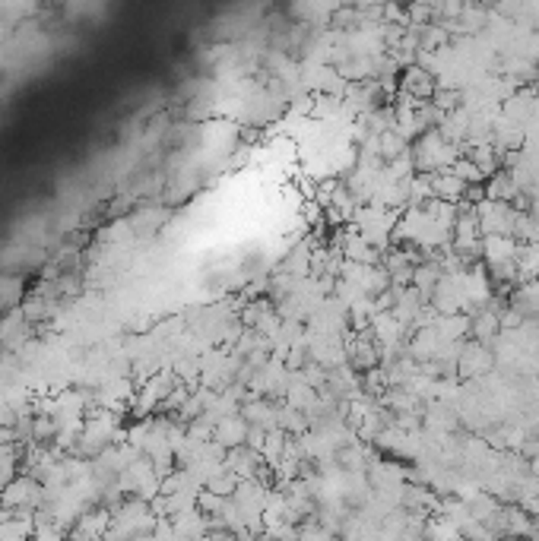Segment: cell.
<instances>
[{
	"label": "cell",
	"mask_w": 539,
	"mask_h": 541,
	"mask_svg": "<svg viewBox=\"0 0 539 541\" xmlns=\"http://www.w3.org/2000/svg\"><path fill=\"white\" fill-rule=\"evenodd\" d=\"M434 89H438L434 77L428 73V70L416 67V63H413V67L403 70V77H400V92H403V96H409L413 102H419V104L432 102Z\"/></svg>",
	"instance_id": "obj_4"
},
{
	"label": "cell",
	"mask_w": 539,
	"mask_h": 541,
	"mask_svg": "<svg viewBox=\"0 0 539 541\" xmlns=\"http://www.w3.org/2000/svg\"><path fill=\"white\" fill-rule=\"evenodd\" d=\"M248 430H251V424L241 418V412H239V415H229V418H223V421H216V430H213V444H219L225 453L241 450V446H245V440H248Z\"/></svg>",
	"instance_id": "obj_6"
},
{
	"label": "cell",
	"mask_w": 539,
	"mask_h": 541,
	"mask_svg": "<svg viewBox=\"0 0 539 541\" xmlns=\"http://www.w3.org/2000/svg\"><path fill=\"white\" fill-rule=\"evenodd\" d=\"M432 196L434 200H442V203H454V206H460L463 196H467V184H463V180L448 168V171L432 174Z\"/></svg>",
	"instance_id": "obj_7"
},
{
	"label": "cell",
	"mask_w": 539,
	"mask_h": 541,
	"mask_svg": "<svg viewBox=\"0 0 539 541\" xmlns=\"http://www.w3.org/2000/svg\"><path fill=\"white\" fill-rule=\"evenodd\" d=\"M508 307L518 311L524 320H539V279L520 285L518 292L508 298Z\"/></svg>",
	"instance_id": "obj_9"
},
{
	"label": "cell",
	"mask_w": 539,
	"mask_h": 541,
	"mask_svg": "<svg viewBox=\"0 0 539 541\" xmlns=\"http://www.w3.org/2000/svg\"><path fill=\"white\" fill-rule=\"evenodd\" d=\"M520 244L508 235H489L483 237V266L485 270H498V266H508L518 260Z\"/></svg>",
	"instance_id": "obj_5"
},
{
	"label": "cell",
	"mask_w": 539,
	"mask_h": 541,
	"mask_svg": "<svg viewBox=\"0 0 539 541\" xmlns=\"http://www.w3.org/2000/svg\"><path fill=\"white\" fill-rule=\"evenodd\" d=\"M409 146H413V143H407L397 130L381 133V162H397L400 155L409 153Z\"/></svg>",
	"instance_id": "obj_10"
},
{
	"label": "cell",
	"mask_w": 539,
	"mask_h": 541,
	"mask_svg": "<svg viewBox=\"0 0 539 541\" xmlns=\"http://www.w3.org/2000/svg\"><path fill=\"white\" fill-rule=\"evenodd\" d=\"M469 327H473V317H467V313H444V317L438 313L432 329L442 342H467Z\"/></svg>",
	"instance_id": "obj_8"
},
{
	"label": "cell",
	"mask_w": 539,
	"mask_h": 541,
	"mask_svg": "<svg viewBox=\"0 0 539 541\" xmlns=\"http://www.w3.org/2000/svg\"><path fill=\"white\" fill-rule=\"evenodd\" d=\"M451 171H454L457 178H460L463 184H467V187H476V184H485V174L479 171V168L473 165V162H469L467 155H460V159H457L454 165H451Z\"/></svg>",
	"instance_id": "obj_11"
},
{
	"label": "cell",
	"mask_w": 539,
	"mask_h": 541,
	"mask_svg": "<svg viewBox=\"0 0 539 541\" xmlns=\"http://www.w3.org/2000/svg\"><path fill=\"white\" fill-rule=\"evenodd\" d=\"M476 219H479V231H483V237H489V235H508V237H511L518 209H514L511 203L483 200V203H476Z\"/></svg>",
	"instance_id": "obj_3"
},
{
	"label": "cell",
	"mask_w": 539,
	"mask_h": 541,
	"mask_svg": "<svg viewBox=\"0 0 539 541\" xmlns=\"http://www.w3.org/2000/svg\"><path fill=\"white\" fill-rule=\"evenodd\" d=\"M495 370V352L479 342H463V352L457 358V380H483Z\"/></svg>",
	"instance_id": "obj_2"
},
{
	"label": "cell",
	"mask_w": 539,
	"mask_h": 541,
	"mask_svg": "<svg viewBox=\"0 0 539 541\" xmlns=\"http://www.w3.org/2000/svg\"><path fill=\"white\" fill-rule=\"evenodd\" d=\"M409 153H413L416 174H438V171H448V168L454 165V162L463 155L460 146L448 143V139H444L438 130L422 133V137L416 139L413 146H409Z\"/></svg>",
	"instance_id": "obj_1"
}]
</instances>
